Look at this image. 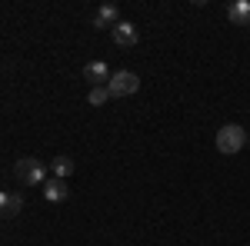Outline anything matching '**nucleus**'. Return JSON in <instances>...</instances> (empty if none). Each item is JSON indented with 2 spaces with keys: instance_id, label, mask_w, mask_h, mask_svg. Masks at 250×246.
<instances>
[{
  "instance_id": "10",
  "label": "nucleus",
  "mask_w": 250,
  "mask_h": 246,
  "mask_svg": "<svg viewBox=\"0 0 250 246\" xmlns=\"http://www.w3.org/2000/svg\"><path fill=\"white\" fill-rule=\"evenodd\" d=\"M50 170H54L57 180H63V176H70V173H74V160H70V156H57V160L50 163Z\"/></svg>"
},
{
  "instance_id": "8",
  "label": "nucleus",
  "mask_w": 250,
  "mask_h": 246,
  "mask_svg": "<svg viewBox=\"0 0 250 246\" xmlns=\"http://www.w3.org/2000/svg\"><path fill=\"white\" fill-rule=\"evenodd\" d=\"M20 209H23V196L20 193H3L0 189V216L7 220V216H17Z\"/></svg>"
},
{
  "instance_id": "7",
  "label": "nucleus",
  "mask_w": 250,
  "mask_h": 246,
  "mask_svg": "<svg viewBox=\"0 0 250 246\" xmlns=\"http://www.w3.org/2000/svg\"><path fill=\"white\" fill-rule=\"evenodd\" d=\"M227 17L233 27H250V0H233L227 7Z\"/></svg>"
},
{
  "instance_id": "11",
  "label": "nucleus",
  "mask_w": 250,
  "mask_h": 246,
  "mask_svg": "<svg viewBox=\"0 0 250 246\" xmlns=\"http://www.w3.org/2000/svg\"><path fill=\"white\" fill-rule=\"evenodd\" d=\"M87 100H90V107H104V103L110 100V90H107V87H90Z\"/></svg>"
},
{
  "instance_id": "3",
  "label": "nucleus",
  "mask_w": 250,
  "mask_h": 246,
  "mask_svg": "<svg viewBox=\"0 0 250 246\" xmlns=\"http://www.w3.org/2000/svg\"><path fill=\"white\" fill-rule=\"evenodd\" d=\"M107 90H110V96H130L140 90V76L134 70H117V74H110Z\"/></svg>"
},
{
  "instance_id": "2",
  "label": "nucleus",
  "mask_w": 250,
  "mask_h": 246,
  "mask_svg": "<svg viewBox=\"0 0 250 246\" xmlns=\"http://www.w3.org/2000/svg\"><path fill=\"white\" fill-rule=\"evenodd\" d=\"M247 147V130L240 123H224L217 130V150L220 153H240Z\"/></svg>"
},
{
  "instance_id": "4",
  "label": "nucleus",
  "mask_w": 250,
  "mask_h": 246,
  "mask_svg": "<svg viewBox=\"0 0 250 246\" xmlns=\"http://www.w3.org/2000/svg\"><path fill=\"white\" fill-rule=\"evenodd\" d=\"M83 76L90 80V87H107V83H110V67L100 63V60H90V63L83 67Z\"/></svg>"
},
{
  "instance_id": "5",
  "label": "nucleus",
  "mask_w": 250,
  "mask_h": 246,
  "mask_svg": "<svg viewBox=\"0 0 250 246\" xmlns=\"http://www.w3.org/2000/svg\"><path fill=\"white\" fill-rule=\"evenodd\" d=\"M117 23H120V10H117L114 3H104V7L97 10V17H94V23H90V27H94V30H107V27L114 30Z\"/></svg>"
},
{
  "instance_id": "6",
  "label": "nucleus",
  "mask_w": 250,
  "mask_h": 246,
  "mask_svg": "<svg viewBox=\"0 0 250 246\" xmlns=\"http://www.w3.org/2000/svg\"><path fill=\"white\" fill-rule=\"evenodd\" d=\"M110 34H114V43H117V47H134V43H137V27L130 23V20H120Z\"/></svg>"
},
{
  "instance_id": "1",
  "label": "nucleus",
  "mask_w": 250,
  "mask_h": 246,
  "mask_svg": "<svg viewBox=\"0 0 250 246\" xmlns=\"http://www.w3.org/2000/svg\"><path fill=\"white\" fill-rule=\"evenodd\" d=\"M14 176L20 183H27V187H43L47 183V167L40 160H34V156H20L14 163Z\"/></svg>"
},
{
  "instance_id": "9",
  "label": "nucleus",
  "mask_w": 250,
  "mask_h": 246,
  "mask_svg": "<svg viewBox=\"0 0 250 246\" xmlns=\"http://www.w3.org/2000/svg\"><path fill=\"white\" fill-rule=\"evenodd\" d=\"M43 196H47L50 203L67 200V187H63V180H57V176H54V180H47V183H43Z\"/></svg>"
}]
</instances>
